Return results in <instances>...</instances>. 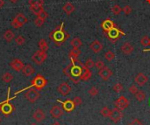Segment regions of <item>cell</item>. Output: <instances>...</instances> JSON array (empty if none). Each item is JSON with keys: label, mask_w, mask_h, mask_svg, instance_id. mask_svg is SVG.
Wrapping results in <instances>:
<instances>
[{"label": "cell", "mask_w": 150, "mask_h": 125, "mask_svg": "<svg viewBox=\"0 0 150 125\" xmlns=\"http://www.w3.org/2000/svg\"><path fill=\"white\" fill-rule=\"evenodd\" d=\"M148 78L147 75H145L143 73H140L136 75V77L134 78V81L136 82V84H138L140 87L144 86L146 83L147 82Z\"/></svg>", "instance_id": "obj_15"}, {"label": "cell", "mask_w": 150, "mask_h": 125, "mask_svg": "<svg viewBox=\"0 0 150 125\" xmlns=\"http://www.w3.org/2000/svg\"><path fill=\"white\" fill-rule=\"evenodd\" d=\"M89 94H90V95H91V96H96V95L98 94V89H97L96 87H93V88H91V89L89 90Z\"/></svg>", "instance_id": "obj_42"}, {"label": "cell", "mask_w": 150, "mask_h": 125, "mask_svg": "<svg viewBox=\"0 0 150 125\" xmlns=\"http://www.w3.org/2000/svg\"><path fill=\"white\" fill-rule=\"evenodd\" d=\"M135 97H136V99L139 101V102H143L144 100H146V98H147V96H146V94L143 92V91H140V90H139L135 95Z\"/></svg>", "instance_id": "obj_30"}, {"label": "cell", "mask_w": 150, "mask_h": 125, "mask_svg": "<svg viewBox=\"0 0 150 125\" xmlns=\"http://www.w3.org/2000/svg\"><path fill=\"white\" fill-rule=\"evenodd\" d=\"M11 25H12V26L13 28H16V29H19V28H20V27L23 26V24H21L20 22H19L15 18H14L13 20L12 21Z\"/></svg>", "instance_id": "obj_37"}, {"label": "cell", "mask_w": 150, "mask_h": 125, "mask_svg": "<svg viewBox=\"0 0 150 125\" xmlns=\"http://www.w3.org/2000/svg\"><path fill=\"white\" fill-rule=\"evenodd\" d=\"M104 34L106 38H108V39L112 44L116 43L117 41L120 38L121 36L125 35V33L122 31H120L119 28H117L115 26L112 27V29H110L108 32H104Z\"/></svg>", "instance_id": "obj_3"}, {"label": "cell", "mask_w": 150, "mask_h": 125, "mask_svg": "<svg viewBox=\"0 0 150 125\" xmlns=\"http://www.w3.org/2000/svg\"><path fill=\"white\" fill-rule=\"evenodd\" d=\"M129 92L131 93V94H133V95H135L139 90H138V88L136 87V85H134V84H133L132 86H130V88H129Z\"/></svg>", "instance_id": "obj_43"}, {"label": "cell", "mask_w": 150, "mask_h": 125, "mask_svg": "<svg viewBox=\"0 0 150 125\" xmlns=\"http://www.w3.org/2000/svg\"><path fill=\"white\" fill-rule=\"evenodd\" d=\"M0 122H1V118H0Z\"/></svg>", "instance_id": "obj_54"}, {"label": "cell", "mask_w": 150, "mask_h": 125, "mask_svg": "<svg viewBox=\"0 0 150 125\" xmlns=\"http://www.w3.org/2000/svg\"><path fill=\"white\" fill-rule=\"evenodd\" d=\"M22 72L26 76H31V75H33L34 73L35 70H34V68L33 67V66L31 64H26V65L24 66V67L22 69Z\"/></svg>", "instance_id": "obj_21"}, {"label": "cell", "mask_w": 150, "mask_h": 125, "mask_svg": "<svg viewBox=\"0 0 150 125\" xmlns=\"http://www.w3.org/2000/svg\"><path fill=\"white\" fill-rule=\"evenodd\" d=\"M12 79H13V75H12L11 73H9V72L5 73H4V75L2 76V80H3V81H4V82H6V83L11 82V81L12 80Z\"/></svg>", "instance_id": "obj_28"}, {"label": "cell", "mask_w": 150, "mask_h": 125, "mask_svg": "<svg viewBox=\"0 0 150 125\" xmlns=\"http://www.w3.org/2000/svg\"><path fill=\"white\" fill-rule=\"evenodd\" d=\"M70 45L74 48H80L83 46V42H82V40L79 38H74L70 41Z\"/></svg>", "instance_id": "obj_25"}, {"label": "cell", "mask_w": 150, "mask_h": 125, "mask_svg": "<svg viewBox=\"0 0 150 125\" xmlns=\"http://www.w3.org/2000/svg\"><path fill=\"white\" fill-rule=\"evenodd\" d=\"M80 54H81V50L79 48H74L73 47L69 54V57L70 60L71 59H77Z\"/></svg>", "instance_id": "obj_24"}, {"label": "cell", "mask_w": 150, "mask_h": 125, "mask_svg": "<svg viewBox=\"0 0 150 125\" xmlns=\"http://www.w3.org/2000/svg\"><path fill=\"white\" fill-rule=\"evenodd\" d=\"M91 75H92L91 71L88 67H86L84 65H83V71H82V74L80 76V80H83V81L89 80L91 78Z\"/></svg>", "instance_id": "obj_18"}, {"label": "cell", "mask_w": 150, "mask_h": 125, "mask_svg": "<svg viewBox=\"0 0 150 125\" xmlns=\"http://www.w3.org/2000/svg\"><path fill=\"white\" fill-rule=\"evenodd\" d=\"M10 66H11V67H12L13 70H15L16 72H19V71H22V69H23L25 64L23 63L22 60H19V59H14V60H12L11 61Z\"/></svg>", "instance_id": "obj_14"}, {"label": "cell", "mask_w": 150, "mask_h": 125, "mask_svg": "<svg viewBox=\"0 0 150 125\" xmlns=\"http://www.w3.org/2000/svg\"><path fill=\"white\" fill-rule=\"evenodd\" d=\"M63 26H64V24L62 23L61 25L57 26L49 35L50 39L53 40L56 46H57V47L62 46L66 41V39L69 38V34L64 31Z\"/></svg>", "instance_id": "obj_2"}, {"label": "cell", "mask_w": 150, "mask_h": 125, "mask_svg": "<svg viewBox=\"0 0 150 125\" xmlns=\"http://www.w3.org/2000/svg\"><path fill=\"white\" fill-rule=\"evenodd\" d=\"M40 95L38 92V89H36L34 88L28 89L25 94V98L31 103H34L40 98Z\"/></svg>", "instance_id": "obj_6"}, {"label": "cell", "mask_w": 150, "mask_h": 125, "mask_svg": "<svg viewBox=\"0 0 150 125\" xmlns=\"http://www.w3.org/2000/svg\"><path fill=\"white\" fill-rule=\"evenodd\" d=\"M103 44L100 42L99 40H94L93 42L90 45V48L91 49V51L95 54H98L99 52H101L103 49Z\"/></svg>", "instance_id": "obj_16"}, {"label": "cell", "mask_w": 150, "mask_h": 125, "mask_svg": "<svg viewBox=\"0 0 150 125\" xmlns=\"http://www.w3.org/2000/svg\"><path fill=\"white\" fill-rule=\"evenodd\" d=\"M149 40H150V38L147 36H144L143 38H141V39H140V44H141V46L147 47L149 45Z\"/></svg>", "instance_id": "obj_38"}, {"label": "cell", "mask_w": 150, "mask_h": 125, "mask_svg": "<svg viewBox=\"0 0 150 125\" xmlns=\"http://www.w3.org/2000/svg\"><path fill=\"white\" fill-rule=\"evenodd\" d=\"M98 75L101 77L104 80H108L110 79V77L112 75V71L107 67H105L104 68L100 69L99 72H98Z\"/></svg>", "instance_id": "obj_11"}, {"label": "cell", "mask_w": 150, "mask_h": 125, "mask_svg": "<svg viewBox=\"0 0 150 125\" xmlns=\"http://www.w3.org/2000/svg\"><path fill=\"white\" fill-rule=\"evenodd\" d=\"M9 101H10V99H7L6 102L0 104V111H1L5 115H11L14 110V107L9 102Z\"/></svg>", "instance_id": "obj_7"}, {"label": "cell", "mask_w": 150, "mask_h": 125, "mask_svg": "<svg viewBox=\"0 0 150 125\" xmlns=\"http://www.w3.org/2000/svg\"><path fill=\"white\" fill-rule=\"evenodd\" d=\"M105 58H106V60L112 61V60L115 58V54H114L112 51H107V52L105 54Z\"/></svg>", "instance_id": "obj_32"}, {"label": "cell", "mask_w": 150, "mask_h": 125, "mask_svg": "<svg viewBox=\"0 0 150 125\" xmlns=\"http://www.w3.org/2000/svg\"><path fill=\"white\" fill-rule=\"evenodd\" d=\"M15 34L11 30H6L4 33V38L7 41V42H11V41L14 38Z\"/></svg>", "instance_id": "obj_26"}, {"label": "cell", "mask_w": 150, "mask_h": 125, "mask_svg": "<svg viewBox=\"0 0 150 125\" xmlns=\"http://www.w3.org/2000/svg\"><path fill=\"white\" fill-rule=\"evenodd\" d=\"M30 125H38V124H37V123H34V122H33V123H31Z\"/></svg>", "instance_id": "obj_51"}, {"label": "cell", "mask_w": 150, "mask_h": 125, "mask_svg": "<svg viewBox=\"0 0 150 125\" xmlns=\"http://www.w3.org/2000/svg\"><path fill=\"white\" fill-rule=\"evenodd\" d=\"M39 48H40V50L47 53V51L48 50V44L45 39L42 38L39 41Z\"/></svg>", "instance_id": "obj_27"}, {"label": "cell", "mask_w": 150, "mask_h": 125, "mask_svg": "<svg viewBox=\"0 0 150 125\" xmlns=\"http://www.w3.org/2000/svg\"><path fill=\"white\" fill-rule=\"evenodd\" d=\"M95 66H96V67L97 68V69H102V68H104L106 66H105V63L102 61V60H97V62H95Z\"/></svg>", "instance_id": "obj_41"}, {"label": "cell", "mask_w": 150, "mask_h": 125, "mask_svg": "<svg viewBox=\"0 0 150 125\" xmlns=\"http://www.w3.org/2000/svg\"><path fill=\"white\" fill-rule=\"evenodd\" d=\"M33 23H34V25H35L36 26L40 27V26H42V25H44L45 19H41V18H40V17H37V18L34 19Z\"/></svg>", "instance_id": "obj_35"}, {"label": "cell", "mask_w": 150, "mask_h": 125, "mask_svg": "<svg viewBox=\"0 0 150 125\" xmlns=\"http://www.w3.org/2000/svg\"><path fill=\"white\" fill-rule=\"evenodd\" d=\"M57 90L63 96H67L71 92V87L68 84L67 82H63L57 88Z\"/></svg>", "instance_id": "obj_10"}, {"label": "cell", "mask_w": 150, "mask_h": 125, "mask_svg": "<svg viewBox=\"0 0 150 125\" xmlns=\"http://www.w3.org/2000/svg\"><path fill=\"white\" fill-rule=\"evenodd\" d=\"M15 42H16V44L19 45V46H22V45L25 44L26 39H25V38H24L22 35H19V36L15 38Z\"/></svg>", "instance_id": "obj_33"}, {"label": "cell", "mask_w": 150, "mask_h": 125, "mask_svg": "<svg viewBox=\"0 0 150 125\" xmlns=\"http://www.w3.org/2000/svg\"><path fill=\"white\" fill-rule=\"evenodd\" d=\"M128 125H143V123L139 120V119H133Z\"/></svg>", "instance_id": "obj_46"}, {"label": "cell", "mask_w": 150, "mask_h": 125, "mask_svg": "<svg viewBox=\"0 0 150 125\" xmlns=\"http://www.w3.org/2000/svg\"><path fill=\"white\" fill-rule=\"evenodd\" d=\"M47 84V79L42 76L41 74H37L33 80H32V85L31 87L38 89V90H40L42 89L43 88H45Z\"/></svg>", "instance_id": "obj_4"}, {"label": "cell", "mask_w": 150, "mask_h": 125, "mask_svg": "<svg viewBox=\"0 0 150 125\" xmlns=\"http://www.w3.org/2000/svg\"><path fill=\"white\" fill-rule=\"evenodd\" d=\"M63 12L67 14V15H70L74 11H75V6L71 4V3H66L63 7Z\"/></svg>", "instance_id": "obj_22"}, {"label": "cell", "mask_w": 150, "mask_h": 125, "mask_svg": "<svg viewBox=\"0 0 150 125\" xmlns=\"http://www.w3.org/2000/svg\"><path fill=\"white\" fill-rule=\"evenodd\" d=\"M37 17H40V18H41V19H46L47 17H48V14H47V12L44 10L41 13H40Z\"/></svg>", "instance_id": "obj_47"}, {"label": "cell", "mask_w": 150, "mask_h": 125, "mask_svg": "<svg viewBox=\"0 0 150 125\" xmlns=\"http://www.w3.org/2000/svg\"><path fill=\"white\" fill-rule=\"evenodd\" d=\"M133 49H134L133 47L132 44L129 43V42L124 43V45L121 47V52H122L124 54H126V55H128V54H132V53L133 52Z\"/></svg>", "instance_id": "obj_20"}, {"label": "cell", "mask_w": 150, "mask_h": 125, "mask_svg": "<svg viewBox=\"0 0 150 125\" xmlns=\"http://www.w3.org/2000/svg\"><path fill=\"white\" fill-rule=\"evenodd\" d=\"M58 102L62 103L63 108V109H64L66 112H71V111H73V110L75 109V108H76V105H75V103H74V102H73L72 100L68 99V100H66L65 102H62V101L58 100Z\"/></svg>", "instance_id": "obj_12"}, {"label": "cell", "mask_w": 150, "mask_h": 125, "mask_svg": "<svg viewBox=\"0 0 150 125\" xmlns=\"http://www.w3.org/2000/svg\"><path fill=\"white\" fill-rule=\"evenodd\" d=\"M146 1H147V2L148 4H150V0H146Z\"/></svg>", "instance_id": "obj_52"}, {"label": "cell", "mask_w": 150, "mask_h": 125, "mask_svg": "<svg viewBox=\"0 0 150 125\" xmlns=\"http://www.w3.org/2000/svg\"><path fill=\"white\" fill-rule=\"evenodd\" d=\"M33 119H34L36 122H42V121H44L45 118H46V114H45V112H44L42 109H36V110L33 112Z\"/></svg>", "instance_id": "obj_17"}, {"label": "cell", "mask_w": 150, "mask_h": 125, "mask_svg": "<svg viewBox=\"0 0 150 125\" xmlns=\"http://www.w3.org/2000/svg\"><path fill=\"white\" fill-rule=\"evenodd\" d=\"M73 102H74V103H75V105H76V106H79V105H81L82 104V99H81V97H79V96H76L74 99H73Z\"/></svg>", "instance_id": "obj_45"}, {"label": "cell", "mask_w": 150, "mask_h": 125, "mask_svg": "<svg viewBox=\"0 0 150 125\" xmlns=\"http://www.w3.org/2000/svg\"><path fill=\"white\" fill-rule=\"evenodd\" d=\"M123 117V114L121 112V110L114 108L113 109H111V114H110V116L109 118L115 123L119 122Z\"/></svg>", "instance_id": "obj_9"}, {"label": "cell", "mask_w": 150, "mask_h": 125, "mask_svg": "<svg viewBox=\"0 0 150 125\" xmlns=\"http://www.w3.org/2000/svg\"><path fill=\"white\" fill-rule=\"evenodd\" d=\"M5 5V2H4V0H0V9H1Z\"/></svg>", "instance_id": "obj_48"}, {"label": "cell", "mask_w": 150, "mask_h": 125, "mask_svg": "<svg viewBox=\"0 0 150 125\" xmlns=\"http://www.w3.org/2000/svg\"><path fill=\"white\" fill-rule=\"evenodd\" d=\"M52 125H61V124H60V122H54Z\"/></svg>", "instance_id": "obj_50"}, {"label": "cell", "mask_w": 150, "mask_h": 125, "mask_svg": "<svg viewBox=\"0 0 150 125\" xmlns=\"http://www.w3.org/2000/svg\"><path fill=\"white\" fill-rule=\"evenodd\" d=\"M149 112H150V111H149Z\"/></svg>", "instance_id": "obj_55"}, {"label": "cell", "mask_w": 150, "mask_h": 125, "mask_svg": "<svg viewBox=\"0 0 150 125\" xmlns=\"http://www.w3.org/2000/svg\"><path fill=\"white\" fill-rule=\"evenodd\" d=\"M18 1H19V0H10V2H12V3H13V4H16Z\"/></svg>", "instance_id": "obj_49"}, {"label": "cell", "mask_w": 150, "mask_h": 125, "mask_svg": "<svg viewBox=\"0 0 150 125\" xmlns=\"http://www.w3.org/2000/svg\"><path fill=\"white\" fill-rule=\"evenodd\" d=\"M100 114H101L104 117H109L111 114V109L108 107H104L101 110H100Z\"/></svg>", "instance_id": "obj_31"}, {"label": "cell", "mask_w": 150, "mask_h": 125, "mask_svg": "<svg viewBox=\"0 0 150 125\" xmlns=\"http://www.w3.org/2000/svg\"><path fill=\"white\" fill-rule=\"evenodd\" d=\"M28 4L30 5H43L44 0H29Z\"/></svg>", "instance_id": "obj_36"}, {"label": "cell", "mask_w": 150, "mask_h": 125, "mask_svg": "<svg viewBox=\"0 0 150 125\" xmlns=\"http://www.w3.org/2000/svg\"><path fill=\"white\" fill-rule=\"evenodd\" d=\"M115 26V24L113 23V21H112L111 19H106L102 22L101 24V27L103 29L104 32H108L110 29H112V27Z\"/></svg>", "instance_id": "obj_19"}, {"label": "cell", "mask_w": 150, "mask_h": 125, "mask_svg": "<svg viewBox=\"0 0 150 125\" xmlns=\"http://www.w3.org/2000/svg\"><path fill=\"white\" fill-rule=\"evenodd\" d=\"M30 11L36 16H38L40 13H41L44 11L43 5H30Z\"/></svg>", "instance_id": "obj_23"}, {"label": "cell", "mask_w": 150, "mask_h": 125, "mask_svg": "<svg viewBox=\"0 0 150 125\" xmlns=\"http://www.w3.org/2000/svg\"><path fill=\"white\" fill-rule=\"evenodd\" d=\"M122 11L125 12V14L129 15V14L132 12V7H131L130 5H126V6H124V7H123Z\"/></svg>", "instance_id": "obj_44"}, {"label": "cell", "mask_w": 150, "mask_h": 125, "mask_svg": "<svg viewBox=\"0 0 150 125\" xmlns=\"http://www.w3.org/2000/svg\"><path fill=\"white\" fill-rule=\"evenodd\" d=\"M15 19L19 21V22H20L21 24H26V23H27V21H28V19H27V18L23 14V13H18L17 14V16L15 17Z\"/></svg>", "instance_id": "obj_29"}, {"label": "cell", "mask_w": 150, "mask_h": 125, "mask_svg": "<svg viewBox=\"0 0 150 125\" xmlns=\"http://www.w3.org/2000/svg\"><path fill=\"white\" fill-rule=\"evenodd\" d=\"M50 115L53 118H60L63 115V109L59 105H55L50 109Z\"/></svg>", "instance_id": "obj_13"}, {"label": "cell", "mask_w": 150, "mask_h": 125, "mask_svg": "<svg viewBox=\"0 0 150 125\" xmlns=\"http://www.w3.org/2000/svg\"><path fill=\"white\" fill-rule=\"evenodd\" d=\"M122 9L120 8V6L119 5H114L112 7V12L115 15H119V13L121 12Z\"/></svg>", "instance_id": "obj_34"}, {"label": "cell", "mask_w": 150, "mask_h": 125, "mask_svg": "<svg viewBox=\"0 0 150 125\" xmlns=\"http://www.w3.org/2000/svg\"><path fill=\"white\" fill-rule=\"evenodd\" d=\"M84 66L90 69V68H91V67H93L95 66V62L93 61V60H92V59H90H90H88V60H86V62H85Z\"/></svg>", "instance_id": "obj_40"}, {"label": "cell", "mask_w": 150, "mask_h": 125, "mask_svg": "<svg viewBox=\"0 0 150 125\" xmlns=\"http://www.w3.org/2000/svg\"><path fill=\"white\" fill-rule=\"evenodd\" d=\"M148 46H150V40H149V45Z\"/></svg>", "instance_id": "obj_53"}, {"label": "cell", "mask_w": 150, "mask_h": 125, "mask_svg": "<svg viewBox=\"0 0 150 125\" xmlns=\"http://www.w3.org/2000/svg\"><path fill=\"white\" fill-rule=\"evenodd\" d=\"M114 106L116 109H119V110H124L125 109H126L129 104H130V102L125 97V96H120L119 99H117L115 102H114Z\"/></svg>", "instance_id": "obj_8"}, {"label": "cell", "mask_w": 150, "mask_h": 125, "mask_svg": "<svg viewBox=\"0 0 150 125\" xmlns=\"http://www.w3.org/2000/svg\"><path fill=\"white\" fill-rule=\"evenodd\" d=\"M83 71V64L77 59H71V63L63 68V73L68 76L74 83H77L81 80L80 76Z\"/></svg>", "instance_id": "obj_1"}, {"label": "cell", "mask_w": 150, "mask_h": 125, "mask_svg": "<svg viewBox=\"0 0 150 125\" xmlns=\"http://www.w3.org/2000/svg\"><path fill=\"white\" fill-rule=\"evenodd\" d=\"M47 58V53L46 52H43L41 50H38L36 51L33 56H32V60L37 64V65H40L42 64Z\"/></svg>", "instance_id": "obj_5"}, {"label": "cell", "mask_w": 150, "mask_h": 125, "mask_svg": "<svg viewBox=\"0 0 150 125\" xmlns=\"http://www.w3.org/2000/svg\"><path fill=\"white\" fill-rule=\"evenodd\" d=\"M112 89H113L115 92H117V93H120V92L123 91L124 88H123V86L120 84V83H117V84H115V85L113 86Z\"/></svg>", "instance_id": "obj_39"}]
</instances>
